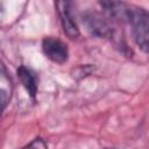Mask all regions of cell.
Returning a JSON list of instances; mask_svg holds the SVG:
<instances>
[{
    "mask_svg": "<svg viewBox=\"0 0 149 149\" xmlns=\"http://www.w3.org/2000/svg\"><path fill=\"white\" fill-rule=\"evenodd\" d=\"M126 20L132 27L133 36L139 48L147 52L149 40V16L146 9L140 7H129L127 9Z\"/></svg>",
    "mask_w": 149,
    "mask_h": 149,
    "instance_id": "1",
    "label": "cell"
},
{
    "mask_svg": "<svg viewBox=\"0 0 149 149\" xmlns=\"http://www.w3.org/2000/svg\"><path fill=\"white\" fill-rule=\"evenodd\" d=\"M55 7L57 9L63 31L70 38H77L79 36V28L72 13V3L70 1H57L55 2Z\"/></svg>",
    "mask_w": 149,
    "mask_h": 149,
    "instance_id": "2",
    "label": "cell"
},
{
    "mask_svg": "<svg viewBox=\"0 0 149 149\" xmlns=\"http://www.w3.org/2000/svg\"><path fill=\"white\" fill-rule=\"evenodd\" d=\"M42 50L45 57L57 64H63L68 61L69 50L66 44L57 37L48 36L42 41Z\"/></svg>",
    "mask_w": 149,
    "mask_h": 149,
    "instance_id": "3",
    "label": "cell"
},
{
    "mask_svg": "<svg viewBox=\"0 0 149 149\" xmlns=\"http://www.w3.org/2000/svg\"><path fill=\"white\" fill-rule=\"evenodd\" d=\"M83 22L93 35H97L100 37H109L111 35H113V30L109 23L107 22V20L95 12L84 13Z\"/></svg>",
    "mask_w": 149,
    "mask_h": 149,
    "instance_id": "4",
    "label": "cell"
},
{
    "mask_svg": "<svg viewBox=\"0 0 149 149\" xmlns=\"http://www.w3.org/2000/svg\"><path fill=\"white\" fill-rule=\"evenodd\" d=\"M17 77L21 84L23 85V87L26 88V91L31 97V99H35L37 94V90H38V78L36 73L29 68L21 65L17 69Z\"/></svg>",
    "mask_w": 149,
    "mask_h": 149,
    "instance_id": "5",
    "label": "cell"
},
{
    "mask_svg": "<svg viewBox=\"0 0 149 149\" xmlns=\"http://www.w3.org/2000/svg\"><path fill=\"white\" fill-rule=\"evenodd\" d=\"M21 149H48V144L43 139L36 137L31 142H29L28 144L22 147Z\"/></svg>",
    "mask_w": 149,
    "mask_h": 149,
    "instance_id": "6",
    "label": "cell"
},
{
    "mask_svg": "<svg viewBox=\"0 0 149 149\" xmlns=\"http://www.w3.org/2000/svg\"><path fill=\"white\" fill-rule=\"evenodd\" d=\"M8 99H9L8 98V93L5 90L0 88V116H1L2 112L5 111L7 104H8Z\"/></svg>",
    "mask_w": 149,
    "mask_h": 149,
    "instance_id": "7",
    "label": "cell"
},
{
    "mask_svg": "<svg viewBox=\"0 0 149 149\" xmlns=\"http://www.w3.org/2000/svg\"><path fill=\"white\" fill-rule=\"evenodd\" d=\"M2 17H3V5L2 2H0V21L2 20Z\"/></svg>",
    "mask_w": 149,
    "mask_h": 149,
    "instance_id": "8",
    "label": "cell"
}]
</instances>
